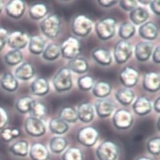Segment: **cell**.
<instances>
[{
    "instance_id": "1",
    "label": "cell",
    "mask_w": 160,
    "mask_h": 160,
    "mask_svg": "<svg viewBox=\"0 0 160 160\" xmlns=\"http://www.w3.org/2000/svg\"><path fill=\"white\" fill-rule=\"evenodd\" d=\"M40 29L42 34L48 38L51 39H55L61 32V19L57 15H49L41 22Z\"/></svg>"
},
{
    "instance_id": "2",
    "label": "cell",
    "mask_w": 160,
    "mask_h": 160,
    "mask_svg": "<svg viewBox=\"0 0 160 160\" xmlns=\"http://www.w3.org/2000/svg\"><path fill=\"white\" fill-rule=\"evenodd\" d=\"M117 21L113 17H106L99 20L95 26L98 37L103 41L112 38L116 32Z\"/></svg>"
},
{
    "instance_id": "3",
    "label": "cell",
    "mask_w": 160,
    "mask_h": 160,
    "mask_svg": "<svg viewBox=\"0 0 160 160\" xmlns=\"http://www.w3.org/2000/svg\"><path fill=\"white\" fill-rule=\"evenodd\" d=\"M93 27L92 20L84 15L75 17L72 22V31L77 37L85 38L91 32Z\"/></svg>"
},
{
    "instance_id": "4",
    "label": "cell",
    "mask_w": 160,
    "mask_h": 160,
    "mask_svg": "<svg viewBox=\"0 0 160 160\" xmlns=\"http://www.w3.org/2000/svg\"><path fill=\"white\" fill-rule=\"evenodd\" d=\"M60 48L62 57L70 60L78 57L82 51L81 42L74 36L68 37L62 43Z\"/></svg>"
},
{
    "instance_id": "5",
    "label": "cell",
    "mask_w": 160,
    "mask_h": 160,
    "mask_svg": "<svg viewBox=\"0 0 160 160\" xmlns=\"http://www.w3.org/2000/svg\"><path fill=\"white\" fill-rule=\"evenodd\" d=\"M55 89L58 92L68 91L72 88V72L67 67L59 70L52 80Z\"/></svg>"
},
{
    "instance_id": "6",
    "label": "cell",
    "mask_w": 160,
    "mask_h": 160,
    "mask_svg": "<svg viewBox=\"0 0 160 160\" xmlns=\"http://www.w3.org/2000/svg\"><path fill=\"white\" fill-rule=\"evenodd\" d=\"M119 151V148L115 142L106 140L98 147L96 155L99 160H116Z\"/></svg>"
},
{
    "instance_id": "7",
    "label": "cell",
    "mask_w": 160,
    "mask_h": 160,
    "mask_svg": "<svg viewBox=\"0 0 160 160\" xmlns=\"http://www.w3.org/2000/svg\"><path fill=\"white\" fill-rule=\"evenodd\" d=\"M99 136L98 130L92 126L80 128L77 134V141L86 147H92L97 142Z\"/></svg>"
},
{
    "instance_id": "8",
    "label": "cell",
    "mask_w": 160,
    "mask_h": 160,
    "mask_svg": "<svg viewBox=\"0 0 160 160\" xmlns=\"http://www.w3.org/2000/svg\"><path fill=\"white\" fill-rule=\"evenodd\" d=\"M133 52L131 43L127 40H120L114 47V58L118 64L126 63L131 57Z\"/></svg>"
},
{
    "instance_id": "9",
    "label": "cell",
    "mask_w": 160,
    "mask_h": 160,
    "mask_svg": "<svg viewBox=\"0 0 160 160\" xmlns=\"http://www.w3.org/2000/svg\"><path fill=\"white\" fill-rule=\"evenodd\" d=\"M24 127L28 134L32 137L39 138L44 135L46 128L41 119L30 117L26 119Z\"/></svg>"
},
{
    "instance_id": "10",
    "label": "cell",
    "mask_w": 160,
    "mask_h": 160,
    "mask_svg": "<svg viewBox=\"0 0 160 160\" xmlns=\"http://www.w3.org/2000/svg\"><path fill=\"white\" fill-rule=\"evenodd\" d=\"M133 123H134V118L130 112L127 110H118L113 115V123L117 129H128L132 127Z\"/></svg>"
},
{
    "instance_id": "11",
    "label": "cell",
    "mask_w": 160,
    "mask_h": 160,
    "mask_svg": "<svg viewBox=\"0 0 160 160\" xmlns=\"http://www.w3.org/2000/svg\"><path fill=\"white\" fill-rule=\"evenodd\" d=\"M120 80L127 88H131L136 85L139 78V72L134 67L127 66L120 72Z\"/></svg>"
},
{
    "instance_id": "12",
    "label": "cell",
    "mask_w": 160,
    "mask_h": 160,
    "mask_svg": "<svg viewBox=\"0 0 160 160\" xmlns=\"http://www.w3.org/2000/svg\"><path fill=\"white\" fill-rule=\"evenodd\" d=\"M29 36L26 32L16 31L9 33L7 43L13 49L20 50L27 46L29 43Z\"/></svg>"
},
{
    "instance_id": "13",
    "label": "cell",
    "mask_w": 160,
    "mask_h": 160,
    "mask_svg": "<svg viewBox=\"0 0 160 160\" xmlns=\"http://www.w3.org/2000/svg\"><path fill=\"white\" fill-rule=\"evenodd\" d=\"M115 107V104L112 100L108 98L99 99L94 104L96 112L101 118L109 117L114 111Z\"/></svg>"
},
{
    "instance_id": "14",
    "label": "cell",
    "mask_w": 160,
    "mask_h": 160,
    "mask_svg": "<svg viewBox=\"0 0 160 160\" xmlns=\"http://www.w3.org/2000/svg\"><path fill=\"white\" fill-rule=\"evenodd\" d=\"M153 50L154 44L151 42H140L135 47V57L138 61L145 62L150 58Z\"/></svg>"
},
{
    "instance_id": "15",
    "label": "cell",
    "mask_w": 160,
    "mask_h": 160,
    "mask_svg": "<svg viewBox=\"0 0 160 160\" xmlns=\"http://www.w3.org/2000/svg\"><path fill=\"white\" fill-rule=\"evenodd\" d=\"M7 15L14 19L21 18L25 11V3L22 0H13L9 2L5 7Z\"/></svg>"
},
{
    "instance_id": "16",
    "label": "cell",
    "mask_w": 160,
    "mask_h": 160,
    "mask_svg": "<svg viewBox=\"0 0 160 160\" xmlns=\"http://www.w3.org/2000/svg\"><path fill=\"white\" fill-rule=\"evenodd\" d=\"M143 88L148 92H156L160 88V77L159 73L156 72L146 73L143 78Z\"/></svg>"
},
{
    "instance_id": "17",
    "label": "cell",
    "mask_w": 160,
    "mask_h": 160,
    "mask_svg": "<svg viewBox=\"0 0 160 160\" xmlns=\"http://www.w3.org/2000/svg\"><path fill=\"white\" fill-rule=\"evenodd\" d=\"M77 113L78 119L85 123H90L94 117V109L92 104L88 102L80 104L78 106Z\"/></svg>"
},
{
    "instance_id": "18",
    "label": "cell",
    "mask_w": 160,
    "mask_h": 160,
    "mask_svg": "<svg viewBox=\"0 0 160 160\" xmlns=\"http://www.w3.org/2000/svg\"><path fill=\"white\" fill-rule=\"evenodd\" d=\"M132 108L134 113L138 115H146L152 110L151 101L146 96L138 97L133 104Z\"/></svg>"
},
{
    "instance_id": "19",
    "label": "cell",
    "mask_w": 160,
    "mask_h": 160,
    "mask_svg": "<svg viewBox=\"0 0 160 160\" xmlns=\"http://www.w3.org/2000/svg\"><path fill=\"white\" fill-rule=\"evenodd\" d=\"M29 153L32 160H48L50 157V153L48 148L41 142L32 144Z\"/></svg>"
},
{
    "instance_id": "20",
    "label": "cell",
    "mask_w": 160,
    "mask_h": 160,
    "mask_svg": "<svg viewBox=\"0 0 160 160\" xmlns=\"http://www.w3.org/2000/svg\"><path fill=\"white\" fill-rule=\"evenodd\" d=\"M139 34L144 39L152 41L158 36V26L152 22H146L141 25L139 29Z\"/></svg>"
},
{
    "instance_id": "21",
    "label": "cell",
    "mask_w": 160,
    "mask_h": 160,
    "mask_svg": "<svg viewBox=\"0 0 160 160\" xmlns=\"http://www.w3.org/2000/svg\"><path fill=\"white\" fill-rule=\"evenodd\" d=\"M34 66L29 62H25L19 65L15 71V77L20 81H29L35 75Z\"/></svg>"
},
{
    "instance_id": "22",
    "label": "cell",
    "mask_w": 160,
    "mask_h": 160,
    "mask_svg": "<svg viewBox=\"0 0 160 160\" xmlns=\"http://www.w3.org/2000/svg\"><path fill=\"white\" fill-rule=\"evenodd\" d=\"M31 92L38 96L46 95L49 91V84L45 77H39L35 79L31 85Z\"/></svg>"
},
{
    "instance_id": "23",
    "label": "cell",
    "mask_w": 160,
    "mask_h": 160,
    "mask_svg": "<svg viewBox=\"0 0 160 160\" xmlns=\"http://www.w3.org/2000/svg\"><path fill=\"white\" fill-rule=\"evenodd\" d=\"M94 60L99 64L103 66L110 65L112 62V57L110 51L104 48H98L92 52Z\"/></svg>"
},
{
    "instance_id": "24",
    "label": "cell",
    "mask_w": 160,
    "mask_h": 160,
    "mask_svg": "<svg viewBox=\"0 0 160 160\" xmlns=\"http://www.w3.org/2000/svg\"><path fill=\"white\" fill-rule=\"evenodd\" d=\"M0 86L3 90L9 92H13L17 90L18 82L12 73L7 72L3 75L0 79Z\"/></svg>"
},
{
    "instance_id": "25",
    "label": "cell",
    "mask_w": 160,
    "mask_h": 160,
    "mask_svg": "<svg viewBox=\"0 0 160 160\" xmlns=\"http://www.w3.org/2000/svg\"><path fill=\"white\" fill-rule=\"evenodd\" d=\"M71 72L78 74H83L89 70V63L83 57H77L70 60L67 67Z\"/></svg>"
},
{
    "instance_id": "26",
    "label": "cell",
    "mask_w": 160,
    "mask_h": 160,
    "mask_svg": "<svg viewBox=\"0 0 160 160\" xmlns=\"http://www.w3.org/2000/svg\"><path fill=\"white\" fill-rule=\"evenodd\" d=\"M149 17L148 11L142 7H136L130 13V19L133 25H141L146 22Z\"/></svg>"
},
{
    "instance_id": "27",
    "label": "cell",
    "mask_w": 160,
    "mask_h": 160,
    "mask_svg": "<svg viewBox=\"0 0 160 160\" xmlns=\"http://www.w3.org/2000/svg\"><path fill=\"white\" fill-rule=\"evenodd\" d=\"M29 50L34 55L42 54L46 48V41L39 36H33L29 38Z\"/></svg>"
},
{
    "instance_id": "28",
    "label": "cell",
    "mask_w": 160,
    "mask_h": 160,
    "mask_svg": "<svg viewBox=\"0 0 160 160\" xmlns=\"http://www.w3.org/2000/svg\"><path fill=\"white\" fill-rule=\"evenodd\" d=\"M92 94L100 99L106 98L112 92L111 84L106 81H98L94 84L92 88Z\"/></svg>"
},
{
    "instance_id": "29",
    "label": "cell",
    "mask_w": 160,
    "mask_h": 160,
    "mask_svg": "<svg viewBox=\"0 0 160 160\" xmlns=\"http://www.w3.org/2000/svg\"><path fill=\"white\" fill-rule=\"evenodd\" d=\"M135 94L130 88H123L118 90L115 93V98L119 103L123 106L130 104L134 101Z\"/></svg>"
},
{
    "instance_id": "30",
    "label": "cell",
    "mask_w": 160,
    "mask_h": 160,
    "mask_svg": "<svg viewBox=\"0 0 160 160\" xmlns=\"http://www.w3.org/2000/svg\"><path fill=\"white\" fill-rule=\"evenodd\" d=\"M49 128L51 132L57 135H62L69 130L68 124L59 117L54 118L50 120Z\"/></svg>"
},
{
    "instance_id": "31",
    "label": "cell",
    "mask_w": 160,
    "mask_h": 160,
    "mask_svg": "<svg viewBox=\"0 0 160 160\" xmlns=\"http://www.w3.org/2000/svg\"><path fill=\"white\" fill-rule=\"evenodd\" d=\"M48 6L43 3H36L29 8V15L34 20L44 18L48 13Z\"/></svg>"
},
{
    "instance_id": "32",
    "label": "cell",
    "mask_w": 160,
    "mask_h": 160,
    "mask_svg": "<svg viewBox=\"0 0 160 160\" xmlns=\"http://www.w3.org/2000/svg\"><path fill=\"white\" fill-rule=\"evenodd\" d=\"M68 146V141L66 138L62 136L52 138L49 142V148L52 152L60 154L63 152Z\"/></svg>"
},
{
    "instance_id": "33",
    "label": "cell",
    "mask_w": 160,
    "mask_h": 160,
    "mask_svg": "<svg viewBox=\"0 0 160 160\" xmlns=\"http://www.w3.org/2000/svg\"><path fill=\"white\" fill-rule=\"evenodd\" d=\"M10 151L16 156L25 157L29 154V144L25 140L17 141L10 146Z\"/></svg>"
},
{
    "instance_id": "34",
    "label": "cell",
    "mask_w": 160,
    "mask_h": 160,
    "mask_svg": "<svg viewBox=\"0 0 160 160\" xmlns=\"http://www.w3.org/2000/svg\"><path fill=\"white\" fill-rule=\"evenodd\" d=\"M60 54V46L56 43H51L45 48L42 58L47 61H54L59 58Z\"/></svg>"
},
{
    "instance_id": "35",
    "label": "cell",
    "mask_w": 160,
    "mask_h": 160,
    "mask_svg": "<svg viewBox=\"0 0 160 160\" xmlns=\"http://www.w3.org/2000/svg\"><path fill=\"white\" fill-rule=\"evenodd\" d=\"M59 118L67 123H75L78 120L77 110L71 106H65L59 113Z\"/></svg>"
},
{
    "instance_id": "36",
    "label": "cell",
    "mask_w": 160,
    "mask_h": 160,
    "mask_svg": "<svg viewBox=\"0 0 160 160\" xmlns=\"http://www.w3.org/2000/svg\"><path fill=\"white\" fill-rule=\"evenodd\" d=\"M34 99L30 96H22L15 103L16 110L22 114L30 112Z\"/></svg>"
},
{
    "instance_id": "37",
    "label": "cell",
    "mask_w": 160,
    "mask_h": 160,
    "mask_svg": "<svg viewBox=\"0 0 160 160\" xmlns=\"http://www.w3.org/2000/svg\"><path fill=\"white\" fill-rule=\"evenodd\" d=\"M136 33L135 26L130 22H124L121 24L118 30V35L123 40H128L134 36Z\"/></svg>"
},
{
    "instance_id": "38",
    "label": "cell",
    "mask_w": 160,
    "mask_h": 160,
    "mask_svg": "<svg viewBox=\"0 0 160 160\" xmlns=\"http://www.w3.org/2000/svg\"><path fill=\"white\" fill-rule=\"evenodd\" d=\"M5 63L10 66H15L20 63L23 60V54L20 50L12 49L5 56Z\"/></svg>"
},
{
    "instance_id": "39",
    "label": "cell",
    "mask_w": 160,
    "mask_h": 160,
    "mask_svg": "<svg viewBox=\"0 0 160 160\" xmlns=\"http://www.w3.org/2000/svg\"><path fill=\"white\" fill-rule=\"evenodd\" d=\"M47 112L48 110L46 106L43 102L34 100L29 113H31V117L42 120V118L46 115Z\"/></svg>"
},
{
    "instance_id": "40",
    "label": "cell",
    "mask_w": 160,
    "mask_h": 160,
    "mask_svg": "<svg viewBox=\"0 0 160 160\" xmlns=\"http://www.w3.org/2000/svg\"><path fill=\"white\" fill-rule=\"evenodd\" d=\"M62 160H84L82 150L77 147L68 148L62 154Z\"/></svg>"
},
{
    "instance_id": "41",
    "label": "cell",
    "mask_w": 160,
    "mask_h": 160,
    "mask_svg": "<svg viewBox=\"0 0 160 160\" xmlns=\"http://www.w3.org/2000/svg\"><path fill=\"white\" fill-rule=\"evenodd\" d=\"M20 134V130L18 128L5 127L0 131V137L3 141L8 142L19 137Z\"/></svg>"
},
{
    "instance_id": "42",
    "label": "cell",
    "mask_w": 160,
    "mask_h": 160,
    "mask_svg": "<svg viewBox=\"0 0 160 160\" xmlns=\"http://www.w3.org/2000/svg\"><path fill=\"white\" fill-rule=\"evenodd\" d=\"M77 84L81 90L83 91H88L92 89L94 85V79L91 75H84L78 79Z\"/></svg>"
},
{
    "instance_id": "43",
    "label": "cell",
    "mask_w": 160,
    "mask_h": 160,
    "mask_svg": "<svg viewBox=\"0 0 160 160\" xmlns=\"http://www.w3.org/2000/svg\"><path fill=\"white\" fill-rule=\"evenodd\" d=\"M148 152L153 156H159L160 153V138L155 137L150 139L146 144Z\"/></svg>"
},
{
    "instance_id": "44",
    "label": "cell",
    "mask_w": 160,
    "mask_h": 160,
    "mask_svg": "<svg viewBox=\"0 0 160 160\" xmlns=\"http://www.w3.org/2000/svg\"><path fill=\"white\" fill-rule=\"evenodd\" d=\"M9 119V115L7 110L0 106V131L7 127Z\"/></svg>"
},
{
    "instance_id": "45",
    "label": "cell",
    "mask_w": 160,
    "mask_h": 160,
    "mask_svg": "<svg viewBox=\"0 0 160 160\" xmlns=\"http://www.w3.org/2000/svg\"><path fill=\"white\" fill-rule=\"evenodd\" d=\"M120 7L126 12H131L138 7L137 1L130 0V1H120L119 3Z\"/></svg>"
},
{
    "instance_id": "46",
    "label": "cell",
    "mask_w": 160,
    "mask_h": 160,
    "mask_svg": "<svg viewBox=\"0 0 160 160\" xmlns=\"http://www.w3.org/2000/svg\"><path fill=\"white\" fill-rule=\"evenodd\" d=\"M8 34L9 32L6 28L0 27V51H2L5 48L7 43Z\"/></svg>"
},
{
    "instance_id": "47",
    "label": "cell",
    "mask_w": 160,
    "mask_h": 160,
    "mask_svg": "<svg viewBox=\"0 0 160 160\" xmlns=\"http://www.w3.org/2000/svg\"><path fill=\"white\" fill-rule=\"evenodd\" d=\"M150 8L151 11L155 13L156 15L159 16L160 15V1L156 0V1H152L149 3Z\"/></svg>"
},
{
    "instance_id": "48",
    "label": "cell",
    "mask_w": 160,
    "mask_h": 160,
    "mask_svg": "<svg viewBox=\"0 0 160 160\" xmlns=\"http://www.w3.org/2000/svg\"><path fill=\"white\" fill-rule=\"evenodd\" d=\"M152 61L157 64L160 63V48L159 46H157L152 51Z\"/></svg>"
},
{
    "instance_id": "49",
    "label": "cell",
    "mask_w": 160,
    "mask_h": 160,
    "mask_svg": "<svg viewBox=\"0 0 160 160\" xmlns=\"http://www.w3.org/2000/svg\"><path fill=\"white\" fill-rule=\"evenodd\" d=\"M98 3L102 7L109 8L116 5L118 3V1H102V0H99Z\"/></svg>"
},
{
    "instance_id": "50",
    "label": "cell",
    "mask_w": 160,
    "mask_h": 160,
    "mask_svg": "<svg viewBox=\"0 0 160 160\" xmlns=\"http://www.w3.org/2000/svg\"><path fill=\"white\" fill-rule=\"evenodd\" d=\"M159 104H160V98L158 97L154 101V105H153V107H154L155 112L158 113H160V105Z\"/></svg>"
},
{
    "instance_id": "51",
    "label": "cell",
    "mask_w": 160,
    "mask_h": 160,
    "mask_svg": "<svg viewBox=\"0 0 160 160\" xmlns=\"http://www.w3.org/2000/svg\"><path fill=\"white\" fill-rule=\"evenodd\" d=\"M136 160H153L152 158L149 156H141L138 157Z\"/></svg>"
},
{
    "instance_id": "52",
    "label": "cell",
    "mask_w": 160,
    "mask_h": 160,
    "mask_svg": "<svg viewBox=\"0 0 160 160\" xmlns=\"http://www.w3.org/2000/svg\"><path fill=\"white\" fill-rule=\"evenodd\" d=\"M3 8V3L2 1H0V13H2Z\"/></svg>"
},
{
    "instance_id": "53",
    "label": "cell",
    "mask_w": 160,
    "mask_h": 160,
    "mask_svg": "<svg viewBox=\"0 0 160 160\" xmlns=\"http://www.w3.org/2000/svg\"><path fill=\"white\" fill-rule=\"evenodd\" d=\"M157 129L158 131H159V118L158 120V122H157Z\"/></svg>"
}]
</instances>
